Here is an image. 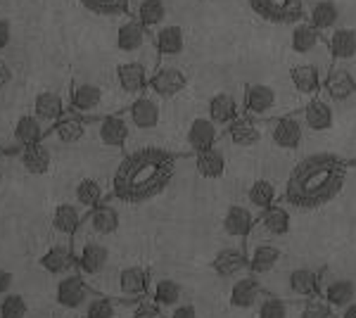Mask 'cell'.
Wrapping results in <instances>:
<instances>
[{"label": "cell", "instance_id": "47", "mask_svg": "<svg viewBox=\"0 0 356 318\" xmlns=\"http://www.w3.org/2000/svg\"><path fill=\"white\" fill-rule=\"evenodd\" d=\"M290 306L280 297H261L259 309H257V318H288Z\"/></svg>", "mask_w": 356, "mask_h": 318}, {"label": "cell", "instance_id": "16", "mask_svg": "<svg viewBox=\"0 0 356 318\" xmlns=\"http://www.w3.org/2000/svg\"><path fill=\"white\" fill-rule=\"evenodd\" d=\"M86 131H88L86 117H81V114H76V112H65L53 126H50L45 136L55 138L60 145H76V143L83 141Z\"/></svg>", "mask_w": 356, "mask_h": 318}, {"label": "cell", "instance_id": "32", "mask_svg": "<svg viewBox=\"0 0 356 318\" xmlns=\"http://www.w3.org/2000/svg\"><path fill=\"white\" fill-rule=\"evenodd\" d=\"M50 225H53L55 233L65 235V238H72V235L79 233V228L83 225V214L79 205H69V202H62V205L55 207L53 218H50Z\"/></svg>", "mask_w": 356, "mask_h": 318}, {"label": "cell", "instance_id": "52", "mask_svg": "<svg viewBox=\"0 0 356 318\" xmlns=\"http://www.w3.org/2000/svg\"><path fill=\"white\" fill-rule=\"evenodd\" d=\"M13 283H15L13 273L8 269H0V297H5V294L13 290Z\"/></svg>", "mask_w": 356, "mask_h": 318}, {"label": "cell", "instance_id": "28", "mask_svg": "<svg viewBox=\"0 0 356 318\" xmlns=\"http://www.w3.org/2000/svg\"><path fill=\"white\" fill-rule=\"evenodd\" d=\"M211 269L221 278H235V276L247 271V252L243 247H223L211 259Z\"/></svg>", "mask_w": 356, "mask_h": 318}, {"label": "cell", "instance_id": "53", "mask_svg": "<svg viewBox=\"0 0 356 318\" xmlns=\"http://www.w3.org/2000/svg\"><path fill=\"white\" fill-rule=\"evenodd\" d=\"M10 81H13V69H10V65L5 60H0V90H3Z\"/></svg>", "mask_w": 356, "mask_h": 318}, {"label": "cell", "instance_id": "19", "mask_svg": "<svg viewBox=\"0 0 356 318\" xmlns=\"http://www.w3.org/2000/svg\"><path fill=\"white\" fill-rule=\"evenodd\" d=\"M254 212H252V207L247 205H231L223 214V233L228 235V238H238V240H247L252 235V230H254Z\"/></svg>", "mask_w": 356, "mask_h": 318}, {"label": "cell", "instance_id": "49", "mask_svg": "<svg viewBox=\"0 0 356 318\" xmlns=\"http://www.w3.org/2000/svg\"><path fill=\"white\" fill-rule=\"evenodd\" d=\"M131 318H162V306L150 297H143V299H138V302H134Z\"/></svg>", "mask_w": 356, "mask_h": 318}, {"label": "cell", "instance_id": "15", "mask_svg": "<svg viewBox=\"0 0 356 318\" xmlns=\"http://www.w3.org/2000/svg\"><path fill=\"white\" fill-rule=\"evenodd\" d=\"M131 136V124L126 114H107L97 121V141L110 150H122Z\"/></svg>", "mask_w": 356, "mask_h": 318}, {"label": "cell", "instance_id": "50", "mask_svg": "<svg viewBox=\"0 0 356 318\" xmlns=\"http://www.w3.org/2000/svg\"><path fill=\"white\" fill-rule=\"evenodd\" d=\"M13 40V24L5 17H0V50H5Z\"/></svg>", "mask_w": 356, "mask_h": 318}, {"label": "cell", "instance_id": "51", "mask_svg": "<svg viewBox=\"0 0 356 318\" xmlns=\"http://www.w3.org/2000/svg\"><path fill=\"white\" fill-rule=\"evenodd\" d=\"M169 318H197V309L193 304H176Z\"/></svg>", "mask_w": 356, "mask_h": 318}, {"label": "cell", "instance_id": "24", "mask_svg": "<svg viewBox=\"0 0 356 318\" xmlns=\"http://www.w3.org/2000/svg\"><path fill=\"white\" fill-rule=\"evenodd\" d=\"M264 297V285L259 283V276H245L238 278L231 287V297L228 302L235 309H252L254 304H259Z\"/></svg>", "mask_w": 356, "mask_h": 318}, {"label": "cell", "instance_id": "35", "mask_svg": "<svg viewBox=\"0 0 356 318\" xmlns=\"http://www.w3.org/2000/svg\"><path fill=\"white\" fill-rule=\"evenodd\" d=\"M207 117L214 121L219 129H226L231 121L240 117V105L231 93H216L211 95L209 105H207Z\"/></svg>", "mask_w": 356, "mask_h": 318}, {"label": "cell", "instance_id": "36", "mask_svg": "<svg viewBox=\"0 0 356 318\" xmlns=\"http://www.w3.org/2000/svg\"><path fill=\"white\" fill-rule=\"evenodd\" d=\"M65 112H67L65 100H62V95L55 93V90H43V93H38L36 97H33V114H36V117L41 119L48 129Z\"/></svg>", "mask_w": 356, "mask_h": 318}, {"label": "cell", "instance_id": "5", "mask_svg": "<svg viewBox=\"0 0 356 318\" xmlns=\"http://www.w3.org/2000/svg\"><path fill=\"white\" fill-rule=\"evenodd\" d=\"M186 86H188V77L183 69H178L174 65H162V67L152 69L147 90H150L152 95H157L159 100H171V97H176Z\"/></svg>", "mask_w": 356, "mask_h": 318}, {"label": "cell", "instance_id": "6", "mask_svg": "<svg viewBox=\"0 0 356 318\" xmlns=\"http://www.w3.org/2000/svg\"><path fill=\"white\" fill-rule=\"evenodd\" d=\"M117 48L126 55H140L143 50H150V53H157L152 43V33L147 31L140 22L136 19H126L119 24L117 29Z\"/></svg>", "mask_w": 356, "mask_h": 318}, {"label": "cell", "instance_id": "29", "mask_svg": "<svg viewBox=\"0 0 356 318\" xmlns=\"http://www.w3.org/2000/svg\"><path fill=\"white\" fill-rule=\"evenodd\" d=\"M288 287H290V292L295 294V297L309 299V297H318L323 283H321V273H318V271L309 269V266H300V269L290 271Z\"/></svg>", "mask_w": 356, "mask_h": 318}, {"label": "cell", "instance_id": "10", "mask_svg": "<svg viewBox=\"0 0 356 318\" xmlns=\"http://www.w3.org/2000/svg\"><path fill=\"white\" fill-rule=\"evenodd\" d=\"M117 84L119 88L124 90L126 95H143L147 90V84H150V74L152 69L140 60H126L117 67Z\"/></svg>", "mask_w": 356, "mask_h": 318}, {"label": "cell", "instance_id": "45", "mask_svg": "<svg viewBox=\"0 0 356 318\" xmlns=\"http://www.w3.org/2000/svg\"><path fill=\"white\" fill-rule=\"evenodd\" d=\"M86 318H117V306L110 297H102V294H90L88 302L83 309Z\"/></svg>", "mask_w": 356, "mask_h": 318}, {"label": "cell", "instance_id": "40", "mask_svg": "<svg viewBox=\"0 0 356 318\" xmlns=\"http://www.w3.org/2000/svg\"><path fill=\"white\" fill-rule=\"evenodd\" d=\"M147 297L154 299L162 309L164 306H176L183 297V287L171 278H157L154 283L150 280V292H147Z\"/></svg>", "mask_w": 356, "mask_h": 318}, {"label": "cell", "instance_id": "13", "mask_svg": "<svg viewBox=\"0 0 356 318\" xmlns=\"http://www.w3.org/2000/svg\"><path fill=\"white\" fill-rule=\"evenodd\" d=\"M102 102H105V93L97 84L90 81H79L72 86V93H69V107L72 112L81 114V117H95L100 112Z\"/></svg>", "mask_w": 356, "mask_h": 318}, {"label": "cell", "instance_id": "9", "mask_svg": "<svg viewBox=\"0 0 356 318\" xmlns=\"http://www.w3.org/2000/svg\"><path fill=\"white\" fill-rule=\"evenodd\" d=\"M117 290L122 302H138L150 292V273L143 266H126L117 276Z\"/></svg>", "mask_w": 356, "mask_h": 318}, {"label": "cell", "instance_id": "17", "mask_svg": "<svg viewBox=\"0 0 356 318\" xmlns=\"http://www.w3.org/2000/svg\"><path fill=\"white\" fill-rule=\"evenodd\" d=\"M302 121L309 131L314 133H325L335 124V109H332L328 97H312L302 109Z\"/></svg>", "mask_w": 356, "mask_h": 318}, {"label": "cell", "instance_id": "37", "mask_svg": "<svg viewBox=\"0 0 356 318\" xmlns=\"http://www.w3.org/2000/svg\"><path fill=\"white\" fill-rule=\"evenodd\" d=\"M41 269H45L48 273H53V276H65L69 273V271L76 266V257H74V252H72V247H67V245H53L48 252L41 257Z\"/></svg>", "mask_w": 356, "mask_h": 318}, {"label": "cell", "instance_id": "33", "mask_svg": "<svg viewBox=\"0 0 356 318\" xmlns=\"http://www.w3.org/2000/svg\"><path fill=\"white\" fill-rule=\"evenodd\" d=\"M45 133H48V126L31 112V114H22V117L15 121L13 138L19 148H26V145H33V143L45 141Z\"/></svg>", "mask_w": 356, "mask_h": 318}, {"label": "cell", "instance_id": "44", "mask_svg": "<svg viewBox=\"0 0 356 318\" xmlns=\"http://www.w3.org/2000/svg\"><path fill=\"white\" fill-rule=\"evenodd\" d=\"M86 10L95 15H105V17H122L129 15L131 10V0H79Z\"/></svg>", "mask_w": 356, "mask_h": 318}, {"label": "cell", "instance_id": "41", "mask_svg": "<svg viewBox=\"0 0 356 318\" xmlns=\"http://www.w3.org/2000/svg\"><path fill=\"white\" fill-rule=\"evenodd\" d=\"M136 19L140 22L147 31H154L162 24H166V5L164 0H140L138 5V13H136Z\"/></svg>", "mask_w": 356, "mask_h": 318}, {"label": "cell", "instance_id": "20", "mask_svg": "<svg viewBox=\"0 0 356 318\" xmlns=\"http://www.w3.org/2000/svg\"><path fill=\"white\" fill-rule=\"evenodd\" d=\"M216 141H219V126L209 117H195L191 121V126L186 131V143L195 154L214 148Z\"/></svg>", "mask_w": 356, "mask_h": 318}, {"label": "cell", "instance_id": "38", "mask_svg": "<svg viewBox=\"0 0 356 318\" xmlns=\"http://www.w3.org/2000/svg\"><path fill=\"white\" fill-rule=\"evenodd\" d=\"M321 297H323L332 309H342V306L352 304L356 299V285H354V280L335 278L321 287Z\"/></svg>", "mask_w": 356, "mask_h": 318}, {"label": "cell", "instance_id": "3", "mask_svg": "<svg viewBox=\"0 0 356 318\" xmlns=\"http://www.w3.org/2000/svg\"><path fill=\"white\" fill-rule=\"evenodd\" d=\"M290 45L297 55L304 57H316V65L321 67V72H328L330 69V50H328V40H325L323 33L316 26L309 24L307 19H300L292 24V36H290Z\"/></svg>", "mask_w": 356, "mask_h": 318}, {"label": "cell", "instance_id": "48", "mask_svg": "<svg viewBox=\"0 0 356 318\" xmlns=\"http://www.w3.org/2000/svg\"><path fill=\"white\" fill-rule=\"evenodd\" d=\"M300 318H332V306L323 297H309L300 306Z\"/></svg>", "mask_w": 356, "mask_h": 318}, {"label": "cell", "instance_id": "12", "mask_svg": "<svg viewBox=\"0 0 356 318\" xmlns=\"http://www.w3.org/2000/svg\"><path fill=\"white\" fill-rule=\"evenodd\" d=\"M321 93L328 97L330 102H347L349 97L356 95V77L342 65L330 67L323 77Z\"/></svg>", "mask_w": 356, "mask_h": 318}, {"label": "cell", "instance_id": "23", "mask_svg": "<svg viewBox=\"0 0 356 318\" xmlns=\"http://www.w3.org/2000/svg\"><path fill=\"white\" fill-rule=\"evenodd\" d=\"M330 50V60L342 65V62H352L356 57V31L347 26H335L330 33H325Z\"/></svg>", "mask_w": 356, "mask_h": 318}, {"label": "cell", "instance_id": "54", "mask_svg": "<svg viewBox=\"0 0 356 318\" xmlns=\"http://www.w3.org/2000/svg\"><path fill=\"white\" fill-rule=\"evenodd\" d=\"M340 318H356V302L342 306V316Z\"/></svg>", "mask_w": 356, "mask_h": 318}, {"label": "cell", "instance_id": "26", "mask_svg": "<svg viewBox=\"0 0 356 318\" xmlns=\"http://www.w3.org/2000/svg\"><path fill=\"white\" fill-rule=\"evenodd\" d=\"M152 43L157 55L162 57H178L186 50V36L178 24H162L152 31Z\"/></svg>", "mask_w": 356, "mask_h": 318}, {"label": "cell", "instance_id": "1", "mask_svg": "<svg viewBox=\"0 0 356 318\" xmlns=\"http://www.w3.org/2000/svg\"><path fill=\"white\" fill-rule=\"evenodd\" d=\"M176 173V154L162 148H140L119 161L112 176V193L126 205L150 202L169 188Z\"/></svg>", "mask_w": 356, "mask_h": 318}, {"label": "cell", "instance_id": "46", "mask_svg": "<svg viewBox=\"0 0 356 318\" xmlns=\"http://www.w3.org/2000/svg\"><path fill=\"white\" fill-rule=\"evenodd\" d=\"M29 306L22 294L8 292L5 297H0V318H26Z\"/></svg>", "mask_w": 356, "mask_h": 318}, {"label": "cell", "instance_id": "21", "mask_svg": "<svg viewBox=\"0 0 356 318\" xmlns=\"http://www.w3.org/2000/svg\"><path fill=\"white\" fill-rule=\"evenodd\" d=\"M254 228L264 230L266 238H283L292 228V216L285 207L271 205L259 212V216H257V221H254Z\"/></svg>", "mask_w": 356, "mask_h": 318}, {"label": "cell", "instance_id": "39", "mask_svg": "<svg viewBox=\"0 0 356 318\" xmlns=\"http://www.w3.org/2000/svg\"><path fill=\"white\" fill-rule=\"evenodd\" d=\"M195 166H197V173L202 178H209V181H216L226 173V154L219 148H209L204 152L195 154Z\"/></svg>", "mask_w": 356, "mask_h": 318}, {"label": "cell", "instance_id": "42", "mask_svg": "<svg viewBox=\"0 0 356 318\" xmlns=\"http://www.w3.org/2000/svg\"><path fill=\"white\" fill-rule=\"evenodd\" d=\"M275 200H278L275 186L271 181H266V178L254 181L250 188H247V205H250L252 209H257V212H261V209H266V207L275 205Z\"/></svg>", "mask_w": 356, "mask_h": 318}, {"label": "cell", "instance_id": "7", "mask_svg": "<svg viewBox=\"0 0 356 318\" xmlns=\"http://www.w3.org/2000/svg\"><path fill=\"white\" fill-rule=\"evenodd\" d=\"M126 119L129 124L138 131H154L162 121V107H159V97L157 95H138L134 102H131L129 112H126Z\"/></svg>", "mask_w": 356, "mask_h": 318}, {"label": "cell", "instance_id": "31", "mask_svg": "<svg viewBox=\"0 0 356 318\" xmlns=\"http://www.w3.org/2000/svg\"><path fill=\"white\" fill-rule=\"evenodd\" d=\"M304 19L325 36V33H330L335 26H340V8H337L335 0H316L312 8L307 10Z\"/></svg>", "mask_w": 356, "mask_h": 318}, {"label": "cell", "instance_id": "2", "mask_svg": "<svg viewBox=\"0 0 356 318\" xmlns=\"http://www.w3.org/2000/svg\"><path fill=\"white\" fill-rule=\"evenodd\" d=\"M347 159L330 152H314L292 166L283 198L295 209H318L342 193L347 183Z\"/></svg>", "mask_w": 356, "mask_h": 318}, {"label": "cell", "instance_id": "55", "mask_svg": "<svg viewBox=\"0 0 356 318\" xmlns=\"http://www.w3.org/2000/svg\"><path fill=\"white\" fill-rule=\"evenodd\" d=\"M0 171H3V152H0Z\"/></svg>", "mask_w": 356, "mask_h": 318}, {"label": "cell", "instance_id": "34", "mask_svg": "<svg viewBox=\"0 0 356 318\" xmlns=\"http://www.w3.org/2000/svg\"><path fill=\"white\" fill-rule=\"evenodd\" d=\"M19 161L26 173H31V176H43V173H48L50 166H53V152H50V148L41 141V143H33V145L22 148Z\"/></svg>", "mask_w": 356, "mask_h": 318}, {"label": "cell", "instance_id": "4", "mask_svg": "<svg viewBox=\"0 0 356 318\" xmlns=\"http://www.w3.org/2000/svg\"><path fill=\"white\" fill-rule=\"evenodd\" d=\"M252 13L271 24H295L304 19V0H247Z\"/></svg>", "mask_w": 356, "mask_h": 318}, {"label": "cell", "instance_id": "8", "mask_svg": "<svg viewBox=\"0 0 356 318\" xmlns=\"http://www.w3.org/2000/svg\"><path fill=\"white\" fill-rule=\"evenodd\" d=\"M278 102V93L268 84H247L245 86V97H243V109L247 117L252 119H266L271 117Z\"/></svg>", "mask_w": 356, "mask_h": 318}, {"label": "cell", "instance_id": "43", "mask_svg": "<svg viewBox=\"0 0 356 318\" xmlns=\"http://www.w3.org/2000/svg\"><path fill=\"white\" fill-rule=\"evenodd\" d=\"M74 198H76V205L81 207V209H93L95 205L102 202V186L95 178H83V181H79L76 188H74Z\"/></svg>", "mask_w": 356, "mask_h": 318}, {"label": "cell", "instance_id": "27", "mask_svg": "<svg viewBox=\"0 0 356 318\" xmlns=\"http://www.w3.org/2000/svg\"><path fill=\"white\" fill-rule=\"evenodd\" d=\"M280 259H283V252L278 247L268 245V242H259L247 252V271L252 276H266L280 264Z\"/></svg>", "mask_w": 356, "mask_h": 318}, {"label": "cell", "instance_id": "25", "mask_svg": "<svg viewBox=\"0 0 356 318\" xmlns=\"http://www.w3.org/2000/svg\"><path fill=\"white\" fill-rule=\"evenodd\" d=\"M226 136L235 148H254L257 143L261 141L264 131H261V126L257 124V119L247 117V114H240L238 119L226 126Z\"/></svg>", "mask_w": 356, "mask_h": 318}, {"label": "cell", "instance_id": "18", "mask_svg": "<svg viewBox=\"0 0 356 318\" xmlns=\"http://www.w3.org/2000/svg\"><path fill=\"white\" fill-rule=\"evenodd\" d=\"M323 77L321 67H316L314 62H300L290 69V81L295 86V90L304 97H316L321 95V88H323Z\"/></svg>", "mask_w": 356, "mask_h": 318}, {"label": "cell", "instance_id": "30", "mask_svg": "<svg viewBox=\"0 0 356 318\" xmlns=\"http://www.w3.org/2000/svg\"><path fill=\"white\" fill-rule=\"evenodd\" d=\"M86 225L95 235H114L119 230V225H122V216H119V212L114 207L100 202V205H95L93 209H88V214H86Z\"/></svg>", "mask_w": 356, "mask_h": 318}, {"label": "cell", "instance_id": "11", "mask_svg": "<svg viewBox=\"0 0 356 318\" xmlns=\"http://www.w3.org/2000/svg\"><path fill=\"white\" fill-rule=\"evenodd\" d=\"M304 131H307V126H304V121H302V114H285V117L273 121L271 141L275 148L292 152V150H297L302 145Z\"/></svg>", "mask_w": 356, "mask_h": 318}, {"label": "cell", "instance_id": "22", "mask_svg": "<svg viewBox=\"0 0 356 318\" xmlns=\"http://www.w3.org/2000/svg\"><path fill=\"white\" fill-rule=\"evenodd\" d=\"M76 269L79 273L83 276H97L102 273V271L107 269V264H110V250H107L105 245H100V242H86L81 245V250L76 254Z\"/></svg>", "mask_w": 356, "mask_h": 318}, {"label": "cell", "instance_id": "14", "mask_svg": "<svg viewBox=\"0 0 356 318\" xmlns=\"http://www.w3.org/2000/svg\"><path fill=\"white\" fill-rule=\"evenodd\" d=\"M90 287L86 285L83 276L79 273H69V276H62L60 283L55 287V302L62 306V309H81L86 306L90 297Z\"/></svg>", "mask_w": 356, "mask_h": 318}]
</instances>
